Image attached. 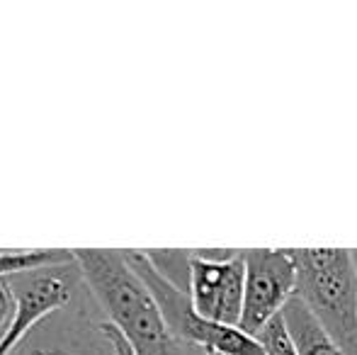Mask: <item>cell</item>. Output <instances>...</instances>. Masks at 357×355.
<instances>
[{"instance_id": "6da1fadb", "label": "cell", "mask_w": 357, "mask_h": 355, "mask_svg": "<svg viewBox=\"0 0 357 355\" xmlns=\"http://www.w3.org/2000/svg\"><path fill=\"white\" fill-rule=\"evenodd\" d=\"M71 258L107 324L117 328L134 355H175L178 341L168 333L149 287L129 268L122 251L75 248Z\"/></svg>"}, {"instance_id": "7a4b0ae2", "label": "cell", "mask_w": 357, "mask_h": 355, "mask_svg": "<svg viewBox=\"0 0 357 355\" xmlns=\"http://www.w3.org/2000/svg\"><path fill=\"white\" fill-rule=\"evenodd\" d=\"M294 294L345 355H357V278L348 248H291Z\"/></svg>"}, {"instance_id": "3957f363", "label": "cell", "mask_w": 357, "mask_h": 355, "mask_svg": "<svg viewBox=\"0 0 357 355\" xmlns=\"http://www.w3.org/2000/svg\"><path fill=\"white\" fill-rule=\"evenodd\" d=\"M129 268L142 278V282L149 287L155 307L165 322L168 333L175 341L190 343V346L202 348L204 353L216 355H265L258 338L248 336L236 326H221V324L202 319L190 304L188 292L178 289L163 280L149 263L144 251H122Z\"/></svg>"}, {"instance_id": "277c9868", "label": "cell", "mask_w": 357, "mask_h": 355, "mask_svg": "<svg viewBox=\"0 0 357 355\" xmlns=\"http://www.w3.org/2000/svg\"><path fill=\"white\" fill-rule=\"evenodd\" d=\"M243 307L238 328L258 336L296 289V266L291 248H248L243 251Z\"/></svg>"}, {"instance_id": "5b68a950", "label": "cell", "mask_w": 357, "mask_h": 355, "mask_svg": "<svg viewBox=\"0 0 357 355\" xmlns=\"http://www.w3.org/2000/svg\"><path fill=\"white\" fill-rule=\"evenodd\" d=\"M243 251H190L188 297L202 319L238 328L243 307Z\"/></svg>"}, {"instance_id": "8992f818", "label": "cell", "mask_w": 357, "mask_h": 355, "mask_svg": "<svg viewBox=\"0 0 357 355\" xmlns=\"http://www.w3.org/2000/svg\"><path fill=\"white\" fill-rule=\"evenodd\" d=\"M68 266L71 263L20 273V287L10 278L17 304H15V314L8 328L0 336V355H13L15 348L32 333L37 324L47 322L49 317L61 312L71 302L75 278Z\"/></svg>"}, {"instance_id": "52a82bcc", "label": "cell", "mask_w": 357, "mask_h": 355, "mask_svg": "<svg viewBox=\"0 0 357 355\" xmlns=\"http://www.w3.org/2000/svg\"><path fill=\"white\" fill-rule=\"evenodd\" d=\"M287 336L296 355H345L343 348L331 338V333L314 319L299 297H291L280 312Z\"/></svg>"}, {"instance_id": "ba28073f", "label": "cell", "mask_w": 357, "mask_h": 355, "mask_svg": "<svg viewBox=\"0 0 357 355\" xmlns=\"http://www.w3.org/2000/svg\"><path fill=\"white\" fill-rule=\"evenodd\" d=\"M13 355H100L98 348L88 346V343H80L73 336H56L49 328H39L32 331Z\"/></svg>"}, {"instance_id": "9c48e42d", "label": "cell", "mask_w": 357, "mask_h": 355, "mask_svg": "<svg viewBox=\"0 0 357 355\" xmlns=\"http://www.w3.org/2000/svg\"><path fill=\"white\" fill-rule=\"evenodd\" d=\"M73 263L71 251L59 248H34V251H0V278H13L29 270L49 268V266H66Z\"/></svg>"}, {"instance_id": "30bf717a", "label": "cell", "mask_w": 357, "mask_h": 355, "mask_svg": "<svg viewBox=\"0 0 357 355\" xmlns=\"http://www.w3.org/2000/svg\"><path fill=\"white\" fill-rule=\"evenodd\" d=\"M255 338H258V343L263 346L265 355H296L289 336H287V328H284L282 319H280V314Z\"/></svg>"}, {"instance_id": "8fae6325", "label": "cell", "mask_w": 357, "mask_h": 355, "mask_svg": "<svg viewBox=\"0 0 357 355\" xmlns=\"http://www.w3.org/2000/svg\"><path fill=\"white\" fill-rule=\"evenodd\" d=\"M15 304H17V299H15L13 282H10V278H0V336L5 333L10 319H13Z\"/></svg>"}, {"instance_id": "7c38bea8", "label": "cell", "mask_w": 357, "mask_h": 355, "mask_svg": "<svg viewBox=\"0 0 357 355\" xmlns=\"http://www.w3.org/2000/svg\"><path fill=\"white\" fill-rule=\"evenodd\" d=\"M350 261H353V268H355V278H357V248L350 251Z\"/></svg>"}, {"instance_id": "4fadbf2b", "label": "cell", "mask_w": 357, "mask_h": 355, "mask_svg": "<svg viewBox=\"0 0 357 355\" xmlns=\"http://www.w3.org/2000/svg\"><path fill=\"white\" fill-rule=\"evenodd\" d=\"M204 355H216V353H204Z\"/></svg>"}]
</instances>
